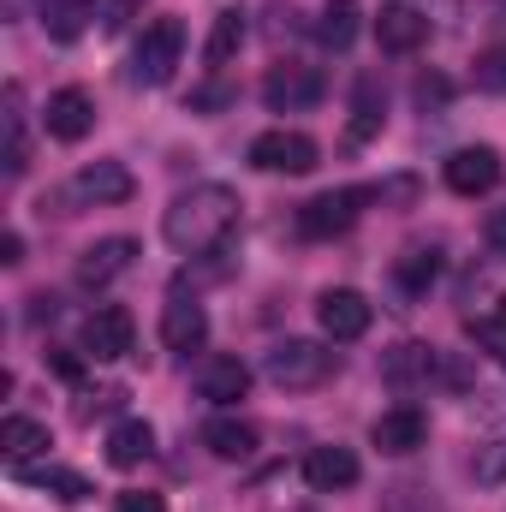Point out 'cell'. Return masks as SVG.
I'll return each mask as SVG.
<instances>
[{
    "label": "cell",
    "mask_w": 506,
    "mask_h": 512,
    "mask_svg": "<svg viewBox=\"0 0 506 512\" xmlns=\"http://www.w3.org/2000/svg\"><path fill=\"white\" fill-rule=\"evenodd\" d=\"M239 227V191L233 185H191L167 203L161 215V239L173 245L179 256H215L227 251Z\"/></svg>",
    "instance_id": "1"
},
{
    "label": "cell",
    "mask_w": 506,
    "mask_h": 512,
    "mask_svg": "<svg viewBox=\"0 0 506 512\" xmlns=\"http://www.w3.org/2000/svg\"><path fill=\"white\" fill-rule=\"evenodd\" d=\"M262 370H268L274 387L304 393V387H322L328 376H334V352H328L322 340H280V346H268Z\"/></svg>",
    "instance_id": "2"
},
{
    "label": "cell",
    "mask_w": 506,
    "mask_h": 512,
    "mask_svg": "<svg viewBox=\"0 0 506 512\" xmlns=\"http://www.w3.org/2000/svg\"><path fill=\"white\" fill-rule=\"evenodd\" d=\"M179 54H185V24H179V18H155V24L137 36V48H131V78L149 84V90H161V84L179 72Z\"/></svg>",
    "instance_id": "3"
},
{
    "label": "cell",
    "mask_w": 506,
    "mask_h": 512,
    "mask_svg": "<svg viewBox=\"0 0 506 512\" xmlns=\"http://www.w3.org/2000/svg\"><path fill=\"white\" fill-rule=\"evenodd\" d=\"M328 96V78L316 72V66H298V60H286V66H274L268 78H262V102L274 108V114H304V108H316Z\"/></svg>",
    "instance_id": "4"
},
{
    "label": "cell",
    "mask_w": 506,
    "mask_h": 512,
    "mask_svg": "<svg viewBox=\"0 0 506 512\" xmlns=\"http://www.w3.org/2000/svg\"><path fill=\"white\" fill-rule=\"evenodd\" d=\"M370 197L376 191H322V197H310L298 209V233L304 239H340V233H352V221L364 215Z\"/></svg>",
    "instance_id": "5"
},
{
    "label": "cell",
    "mask_w": 506,
    "mask_h": 512,
    "mask_svg": "<svg viewBox=\"0 0 506 512\" xmlns=\"http://www.w3.org/2000/svg\"><path fill=\"white\" fill-rule=\"evenodd\" d=\"M322 161V149H316V137L310 131H286V126H274V131H262L251 143V167H262V173H310Z\"/></svg>",
    "instance_id": "6"
},
{
    "label": "cell",
    "mask_w": 506,
    "mask_h": 512,
    "mask_svg": "<svg viewBox=\"0 0 506 512\" xmlns=\"http://www.w3.org/2000/svg\"><path fill=\"white\" fill-rule=\"evenodd\" d=\"M370 298L364 292H352V286H328L322 298H316V322H322V334L334 340V346H346V340H364L370 334Z\"/></svg>",
    "instance_id": "7"
},
{
    "label": "cell",
    "mask_w": 506,
    "mask_h": 512,
    "mask_svg": "<svg viewBox=\"0 0 506 512\" xmlns=\"http://www.w3.org/2000/svg\"><path fill=\"white\" fill-rule=\"evenodd\" d=\"M131 340H137V322H131L126 304H96V310H90V322H84V352H90L96 364L126 358Z\"/></svg>",
    "instance_id": "8"
},
{
    "label": "cell",
    "mask_w": 506,
    "mask_h": 512,
    "mask_svg": "<svg viewBox=\"0 0 506 512\" xmlns=\"http://www.w3.org/2000/svg\"><path fill=\"white\" fill-rule=\"evenodd\" d=\"M447 185H453L459 197H483V191H495V185H501V155H495L489 143L453 149V155H447Z\"/></svg>",
    "instance_id": "9"
},
{
    "label": "cell",
    "mask_w": 506,
    "mask_h": 512,
    "mask_svg": "<svg viewBox=\"0 0 506 512\" xmlns=\"http://www.w3.org/2000/svg\"><path fill=\"white\" fill-rule=\"evenodd\" d=\"M42 120H48V137H60V143H84L90 126H96V102H90V90L66 84V90H54V96H48Z\"/></svg>",
    "instance_id": "10"
},
{
    "label": "cell",
    "mask_w": 506,
    "mask_h": 512,
    "mask_svg": "<svg viewBox=\"0 0 506 512\" xmlns=\"http://www.w3.org/2000/svg\"><path fill=\"white\" fill-rule=\"evenodd\" d=\"M161 340H167V352H179V358L203 352V340H209V310L179 292V298L161 310Z\"/></svg>",
    "instance_id": "11"
},
{
    "label": "cell",
    "mask_w": 506,
    "mask_h": 512,
    "mask_svg": "<svg viewBox=\"0 0 506 512\" xmlns=\"http://www.w3.org/2000/svg\"><path fill=\"white\" fill-rule=\"evenodd\" d=\"M370 441H376L381 453H393V459H405V453H417L423 441H429V417L417 411V405H393V411H381L376 429H370Z\"/></svg>",
    "instance_id": "12"
},
{
    "label": "cell",
    "mask_w": 506,
    "mask_h": 512,
    "mask_svg": "<svg viewBox=\"0 0 506 512\" xmlns=\"http://www.w3.org/2000/svg\"><path fill=\"white\" fill-rule=\"evenodd\" d=\"M358 477H364V465H358L352 447H316V453L304 459V483H310L316 495H340V489H352Z\"/></svg>",
    "instance_id": "13"
},
{
    "label": "cell",
    "mask_w": 506,
    "mask_h": 512,
    "mask_svg": "<svg viewBox=\"0 0 506 512\" xmlns=\"http://www.w3.org/2000/svg\"><path fill=\"white\" fill-rule=\"evenodd\" d=\"M131 256H137V239H96L90 251L78 256V286H90V292L114 286L131 268Z\"/></svg>",
    "instance_id": "14"
},
{
    "label": "cell",
    "mask_w": 506,
    "mask_h": 512,
    "mask_svg": "<svg viewBox=\"0 0 506 512\" xmlns=\"http://www.w3.org/2000/svg\"><path fill=\"white\" fill-rule=\"evenodd\" d=\"M376 42H381V54H417L429 42V18L417 6H381Z\"/></svg>",
    "instance_id": "15"
},
{
    "label": "cell",
    "mask_w": 506,
    "mask_h": 512,
    "mask_svg": "<svg viewBox=\"0 0 506 512\" xmlns=\"http://www.w3.org/2000/svg\"><path fill=\"white\" fill-rule=\"evenodd\" d=\"M131 191H137V179H131L120 161H90V167H78V179H72V197H78V203H126Z\"/></svg>",
    "instance_id": "16"
},
{
    "label": "cell",
    "mask_w": 506,
    "mask_h": 512,
    "mask_svg": "<svg viewBox=\"0 0 506 512\" xmlns=\"http://www.w3.org/2000/svg\"><path fill=\"white\" fill-rule=\"evenodd\" d=\"M197 387H203V399H215V405H239L245 393H251V364L245 358H209L203 370H197Z\"/></svg>",
    "instance_id": "17"
},
{
    "label": "cell",
    "mask_w": 506,
    "mask_h": 512,
    "mask_svg": "<svg viewBox=\"0 0 506 512\" xmlns=\"http://www.w3.org/2000/svg\"><path fill=\"white\" fill-rule=\"evenodd\" d=\"M149 453H155V429H149L143 417H120V423L108 429V465H114V471L143 465Z\"/></svg>",
    "instance_id": "18"
},
{
    "label": "cell",
    "mask_w": 506,
    "mask_h": 512,
    "mask_svg": "<svg viewBox=\"0 0 506 512\" xmlns=\"http://www.w3.org/2000/svg\"><path fill=\"white\" fill-rule=\"evenodd\" d=\"M36 18H42V30L54 42H78L90 30V18H96V0H42Z\"/></svg>",
    "instance_id": "19"
},
{
    "label": "cell",
    "mask_w": 506,
    "mask_h": 512,
    "mask_svg": "<svg viewBox=\"0 0 506 512\" xmlns=\"http://www.w3.org/2000/svg\"><path fill=\"white\" fill-rule=\"evenodd\" d=\"M203 447H209L215 459H251L256 429L245 417H209V423H203Z\"/></svg>",
    "instance_id": "20"
},
{
    "label": "cell",
    "mask_w": 506,
    "mask_h": 512,
    "mask_svg": "<svg viewBox=\"0 0 506 512\" xmlns=\"http://www.w3.org/2000/svg\"><path fill=\"white\" fill-rule=\"evenodd\" d=\"M0 453L12 459V465H24V459H36V453H48V423H36V417H6L0 423Z\"/></svg>",
    "instance_id": "21"
},
{
    "label": "cell",
    "mask_w": 506,
    "mask_h": 512,
    "mask_svg": "<svg viewBox=\"0 0 506 512\" xmlns=\"http://www.w3.org/2000/svg\"><path fill=\"white\" fill-rule=\"evenodd\" d=\"M239 42H245V12L227 6V12H215V30H209V42H203V60H209V66H227V60L239 54Z\"/></svg>",
    "instance_id": "22"
},
{
    "label": "cell",
    "mask_w": 506,
    "mask_h": 512,
    "mask_svg": "<svg viewBox=\"0 0 506 512\" xmlns=\"http://www.w3.org/2000/svg\"><path fill=\"white\" fill-rule=\"evenodd\" d=\"M18 477L36 483V489H48L54 501H84V495H90V477H84V471H66V465H42V471H24V465H18Z\"/></svg>",
    "instance_id": "23"
},
{
    "label": "cell",
    "mask_w": 506,
    "mask_h": 512,
    "mask_svg": "<svg viewBox=\"0 0 506 512\" xmlns=\"http://www.w3.org/2000/svg\"><path fill=\"white\" fill-rule=\"evenodd\" d=\"M30 167V149H24V90L6 84V173L18 179Z\"/></svg>",
    "instance_id": "24"
},
{
    "label": "cell",
    "mask_w": 506,
    "mask_h": 512,
    "mask_svg": "<svg viewBox=\"0 0 506 512\" xmlns=\"http://www.w3.org/2000/svg\"><path fill=\"white\" fill-rule=\"evenodd\" d=\"M358 0H328L322 6V24H316V36L328 42V48H352V36H358Z\"/></svg>",
    "instance_id": "25"
},
{
    "label": "cell",
    "mask_w": 506,
    "mask_h": 512,
    "mask_svg": "<svg viewBox=\"0 0 506 512\" xmlns=\"http://www.w3.org/2000/svg\"><path fill=\"white\" fill-rule=\"evenodd\" d=\"M393 274H399V286H405V292H429V286H435V274H441V256H435V251H405Z\"/></svg>",
    "instance_id": "26"
},
{
    "label": "cell",
    "mask_w": 506,
    "mask_h": 512,
    "mask_svg": "<svg viewBox=\"0 0 506 512\" xmlns=\"http://www.w3.org/2000/svg\"><path fill=\"white\" fill-rule=\"evenodd\" d=\"M429 364H435L429 346H399V352L387 358V376H393V382H405V376H429Z\"/></svg>",
    "instance_id": "27"
},
{
    "label": "cell",
    "mask_w": 506,
    "mask_h": 512,
    "mask_svg": "<svg viewBox=\"0 0 506 512\" xmlns=\"http://www.w3.org/2000/svg\"><path fill=\"white\" fill-rule=\"evenodd\" d=\"M477 340H483V352H495V358L506 364V298L495 304V316L477 322Z\"/></svg>",
    "instance_id": "28"
},
{
    "label": "cell",
    "mask_w": 506,
    "mask_h": 512,
    "mask_svg": "<svg viewBox=\"0 0 506 512\" xmlns=\"http://www.w3.org/2000/svg\"><path fill=\"white\" fill-rule=\"evenodd\" d=\"M477 90H495V96L506 90V48H495V54H477Z\"/></svg>",
    "instance_id": "29"
},
{
    "label": "cell",
    "mask_w": 506,
    "mask_h": 512,
    "mask_svg": "<svg viewBox=\"0 0 506 512\" xmlns=\"http://www.w3.org/2000/svg\"><path fill=\"white\" fill-rule=\"evenodd\" d=\"M381 512H435V501H423V489L399 483V489H387V501H381Z\"/></svg>",
    "instance_id": "30"
},
{
    "label": "cell",
    "mask_w": 506,
    "mask_h": 512,
    "mask_svg": "<svg viewBox=\"0 0 506 512\" xmlns=\"http://www.w3.org/2000/svg\"><path fill=\"white\" fill-rule=\"evenodd\" d=\"M477 483H506V441H495L489 453H477Z\"/></svg>",
    "instance_id": "31"
},
{
    "label": "cell",
    "mask_w": 506,
    "mask_h": 512,
    "mask_svg": "<svg viewBox=\"0 0 506 512\" xmlns=\"http://www.w3.org/2000/svg\"><path fill=\"white\" fill-rule=\"evenodd\" d=\"M114 512H167V501L149 495V489H126V495L114 501Z\"/></svg>",
    "instance_id": "32"
},
{
    "label": "cell",
    "mask_w": 506,
    "mask_h": 512,
    "mask_svg": "<svg viewBox=\"0 0 506 512\" xmlns=\"http://www.w3.org/2000/svg\"><path fill=\"white\" fill-rule=\"evenodd\" d=\"M417 102H423V108H429V102H447V78H423V84H417Z\"/></svg>",
    "instance_id": "33"
},
{
    "label": "cell",
    "mask_w": 506,
    "mask_h": 512,
    "mask_svg": "<svg viewBox=\"0 0 506 512\" xmlns=\"http://www.w3.org/2000/svg\"><path fill=\"white\" fill-rule=\"evenodd\" d=\"M137 6H143V0H108V30H120Z\"/></svg>",
    "instance_id": "34"
},
{
    "label": "cell",
    "mask_w": 506,
    "mask_h": 512,
    "mask_svg": "<svg viewBox=\"0 0 506 512\" xmlns=\"http://www.w3.org/2000/svg\"><path fill=\"white\" fill-rule=\"evenodd\" d=\"M0 262H6V268H18V262H24V239H18V233H6V239H0Z\"/></svg>",
    "instance_id": "35"
},
{
    "label": "cell",
    "mask_w": 506,
    "mask_h": 512,
    "mask_svg": "<svg viewBox=\"0 0 506 512\" xmlns=\"http://www.w3.org/2000/svg\"><path fill=\"white\" fill-rule=\"evenodd\" d=\"M221 102H227V90H221V84H209V90H197V96H191V108H221Z\"/></svg>",
    "instance_id": "36"
},
{
    "label": "cell",
    "mask_w": 506,
    "mask_h": 512,
    "mask_svg": "<svg viewBox=\"0 0 506 512\" xmlns=\"http://www.w3.org/2000/svg\"><path fill=\"white\" fill-rule=\"evenodd\" d=\"M54 370H60V376H66V382H78V370H84V364H78V358H72V352H54Z\"/></svg>",
    "instance_id": "37"
},
{
    "label": "cell",
    "mask_w": 506,
    "mask_h": 512,
    "mask_svg": "<svg viewBox=\"0 0 506 512\" xmlns=\"http://www.w3.org/2000/svg\"><path fill=\"white\" fill-rule=\"evenodd\" d=\"M489 245H495V251H506V209L489 221Z\"/></svg>",
    "instance_id": "38"
}]
</instances>
